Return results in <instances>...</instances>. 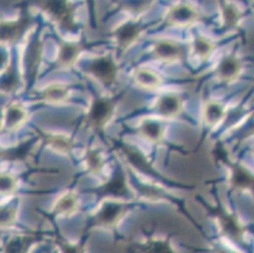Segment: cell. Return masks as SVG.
<instances>
[{
  "label": "cell",
  "instance_id": "9a60e30c",
  "mask_svg": "<svg viewBox=\"0 0 254 253\" xmlns=\"http://www.w3.org/2000/svg\"><path fill=\"white\" fill-rule=\"evenodd\" d=\"M128 191L129 189L128 184H127V178L122 172L114 175V177L110 178V180L100 189V194L106 195V196H112L113 199L124 198V196L128 194Z\"/></svg>",
  "mask_w": 254,
  "mask_h": 253
},
{
  "label": "cell",
  "instance_id": "7c38bea8",
  "mask_svg": "<svg viewBox=\"0 0 254 253\" xmlns=\"http://www.w3.org/2000/svg\"><path fill=\"white\" fill-rule=\"evenodd\" d=\"M80 209V200L77 195L72 191L62 194L53 205V212L59 217H71L76 214Z\"/></svg>",
  "mask_w": 254,
  "mask_h": 253
},
{
  "label": "cell",
  "instance_id": "4316f807",
  "mask_svg": "<svg viewBox=\"0 0 254 253\" xmlns=\"http://www.w3.org/2000/svg\"><path fill=\"white\" fill-rule=\"evenodd\" d=\"M233 182H234V185L237 187H247L253 182V180H252V176L249 175L244 169L238 167V169H235L234 171Z\"/></svg>",
  "mask_w": 254,
  "mask_h": 253
},
{
  "label": "cell",
  "instance_id": "7402d4cb",
  "mask_svg": "<svg viewBox=\"0 0 254 253\" xmlns=\"http://www.w3.org/2000/svg\"><path fill=\"white\" fill-rule=\"evenodd\" d=\"M34 240H36L34 236H31V234L13 237L6 243L4 253H27L31 248L32 243L34 242Z\"/></svg>",
  "mask_w": 254,
  "mask_h": 253
},
{
  "label": "cell",
  "instance_id": "30bf717a",
  "mask_svg": "<svg viewBox=\"0 0 254 253\" xmlns=\"http://www.w3.org/2000/svg\"><path fill=\"white\" fill-rule=\"evenodd\" d=\"M138 133L149 143H159L162 142V139L165 138V125L157 119H143L140 122L139 127H138Z\"/></svg>",
  "mask_w": 254,
  "mask_h": 253
},
{
  "label": "cell",
  "instance_id": "5b68a950",
  "mask_svg": "<svg viewBox=\"0 0 254 253\" xmlns=\"http://www.w3.org/2000/svg\"><path fill=\"white\" fill-rule=\"evenodd\" d=\"M152 55L159 61L173 64L184 59L185 51L182 45L172 39H158L152 46Z\"/></svg>",
  "mask_w": 254,
  "mask_h": 253
},
{
  "label": "cell",
  "instance_id": "8fae6325",
  "mask_svg": "<svg viewBox=\"0 0 254 253\" xmlns=\"http://www.w3.org/2000/svg\"><path fill=\"white\" fill-rule=\"evenodd\" d=\"M133 81L144 90H156L163 83L162 78L154 70L145 66H139L133 71Z\"/></svg>",
  "mask_w": 254,
  "mask_h": 253
},
{
  "label": "cell",
  "instance_id": "7a4b0ae2",
  "mask_svg": "<svg viewBox=\"0 0 254 253\" xmlns=\"http://www.w3.org/2000/svg\"><path fill=\"white\" fill-rule=\"evenodd\" d=\"M126 204L118 199H105L94 215L95 224L103 228H113L126 214Z\"/></svg>",
  "mask_w": 254,
  "mask_h": 253
},
{
  "label": "cell",
  "instance_id": "ffe728a7",
  "mask_svg": "<svg viewBox=\"0 0 254 253\" xmlns=\"http://www.w3.org/2000/svg\"><path fill=\"white\" fill-rule=\"evenodd\" d=\"M28 22L27 20H17V22L5 23L0 25V39L6 42H13L19 38L25 31Z\"/></svg>",
  "mask_w": 254,
  "mask_h": 253
},
{
  "label": "cell",
  "instance_id": "83f0119b",
  "mask_svg": "<svg viewBox=\"0 0 254 253\" xmlns=\"http://www.w3.org/2000/svg\"><path fill=\"white\" fill-rule=\"evenodd\" d=\"M223 18L228 27H233L238 22L239 15H238V11L234 6H225L223 11Z\"/></svg>",
  "mask_w": 254,
  "mask_h": 253
},
{
  "label": "cell",
  "instance_id": "cb8c5ba5",
  "mask_svg": "<svg viewBox=\"0 0 254 253\" xmlns=\"http://www.w3.org/2000/svg\"><path fill=\"white\" fill-rule=\"evenodd\" d=\"M219 219H220L221 229H223L224 234L232 238V240L239 241L242 233H243V229H242L240 224L238 223V220L234 217H232V215L226 214H223Z\"/></svg>",
  "mask_w": 254,
  "mask_h": 253
},
{
  "label": "cell",
  "instance_id": "8992f818",
  "mask_svg": "<svg viewBox=\"0 0 254 253\" xmlns=\"http://www.w3.org/2000/svg\"><path fill=\"white\" fill-rule=\"evenodd\" d=\"M198 19H200V13L197 9L186 3L172 6L166 17V22L175 27H190Z\"/></svg>",
  "mask_w": 254,
  "mask_h": 253
},
{
  "label": "cell",
  "instance_id": "9c48e42d",
  "mask_svg": "<svg viewBox=\"0 0 254 253\" xmlns=\"http://www.w3.org/2000/svg\"><path fill=\"white\" fill-rule=\"evenodd\" d=\"M182 99L176 94H166L159 96L154 104L156 113L159 117L173 118L182 111Z\"/></svg>",
  "mask_w": 254,
  "mask_h": 253
},
{
  "label": "cell",
  "instance_id": "52a82bcc",
  "mask_svg": "<svg viewBox=\"0 0 254 253\" xmlns=\"http://www.w3.org/2000/svg\"><path fill=\"white\" fill-rule=\"evenodd\" d=\"M142 27L138 23L126 22L118 25L113 32V37L120 51H127L135 45V42L142 36Z\"/></svg>",
  "mask_w": 254,
  "mask_h": 253
},
{
  "label": "cell",
  "instance_id": "44dd1931",
  "mask_svg": "<svg viewBox=\"0 0 254 253\" xmlns=\"http://www.w3.org/2000/svg\"><path fill=\"white\" fill-rule=\"evenodd\" d=\"M240 69H242V65H240L239 60L237 57L229 56V57H225L219 64L218 75L220 76V79L225 81L233 80V79H235L239 75Z\"/></svg>",
  "mask_w": 254,
  "mask_h": 253
},
{
  "label": "cell",
  "instance_id": "277c9868",
  "mask_svg": "<svg viewBox=\"0 0 254 253\" xmlns=\"http://www.w3.org/2000/svg\"><path fill=\"white\" fill-rule=\"evenodd\" d=\"M43 10L56 24L67 29L75 27L73 8L66 1H48L43 5Z\"/></svg>",
  "mask_w": 254,
  "mask_h": 253
},
{
  "label": "cell",
  "instance_id": "603a6c76",
  "mask_svg": "<svg viewBox=\"0 0 254 253\" xmlns=\"http://www.w3.org/2000/svg\"><path fill=\"white\" fill-rule=\"evenodd\" d=\"M215 50V45L211 39L204 36H196L192 43V51L196 57L201 60L209 59L211 53Z\"/></svg>",
  "mask_w": 254,
  "mask_h": 253
},
{
  "label": "cell",
  "instance_id": "f1b7e54d",
  "mask_svg": "<svg viewBox=\"0 0 254 253\" xmlns=\"http://www.w3.org/2000/svg\"><path fill=\"white\" fill-rule=\"evenodd\" d=\"M60 250H61V253H85L84 246L64 242V241L60 242Z\"/></svg>",
  "mask_w": 254,
  "mask_h": 253
},
{
  "label": "cell",
  "instance_id": "d4e9b609",
  "mask_svg": "<svg viewBox=\"0 0 254 253\" xmlns=\"http://www.w3.org/2000/svg\"><path fill=\"white\" fill-rule=\"evenodd\" d=\"M18 210L14 206H0V228H6L14 224Z\"/></svg>",
  "mask_w": 254,
  "mask_h": 253
},
{
  "label": "cell",
  "instance_id": "ac0fdd59",
  "mask_svg": "<svg viewBox=\"0 0 254 253\" xmlns=\"http://www.w3.org/2000/svg\"><path fill=\"white\" fill-rule=\"evenodd\" d=\"M46 143L61 155H70L73 150L72 139L62 133H46Z\"/></svg>",
  "mask_w": 254,
  "mask_h": 253
},
{
  "label": "cell",
  "instance_id": "ba28073f",
  "mask_svg": "<svg viewBox=\"0 0 254 253\" xmlns=\"http://www.w3.org/2000/svg\"><path fill=\"white\" fill-rule=\"evenodd\" d=\"M71 96L70 87L64 84H51L39 92V99L48 105H62Z\"/></svg>",
  "mask_w": 254,
  "mask_h": 253
},
{
  "label": "cell",
  "instance_id": "6da1fadb",
  "mask_svg": "<svg viewBox=\"0 0 254 253\" xmlns=\"http://www.w3.org/2000/svg\"><path fill=\"white\" fill-rule=\"evenodd\" d=\"M115 113V101L110 97H94L89 110H87V122L96 129H103L112 120Z\"/></svg>",
  "mask_w": 254,
  "mask_h": 253
},
{
  "label": "cell",
  "instance_id": "5bb4252c",
  "mask_svg": "<svg viewBox=\"0 0 254 253\" xmlns=\"http://www.w3.org/2000/svg\"><path fill=\"white\" fill-rule=\"evenodd\" d=\"M81 55V46L75 42H64L60 45L57 62L62 67H71L78 61Z\"/></svg>",
  "mask_w": 254,
  "mask_h": 253
},
{
  "label": "cell",
  "instance_id": "484cf974",
  "mask_svg": "<svg viewBox=\"0 0 254 253\" xmlns=\"http://www.w3.org/2000/svg\"><path fill=\"white\" fill-rule=\"evenodd\" d=\"M18 180L10 173H0V194H13L17 190Z\"/></svg>",
  "mask_w": 254,
  "mask_h": 253
},
{
  "label": "cell",
  "instance_id": "3957f363",
  "mask_svg": "<svg viewBox=\"0 0 254 253\" xmlns=\"http://www.w3.org/2000/svg\"><path fill=\"white\" fill-rule=\"evenodd\" d=\"M87 73L105 85H113L118 79L119 67L110 56H99L89 62Z\"/></svg>",
  "mask_w": 254,
  "mask_h": 253
},
{
  "label": "cell",
  "instance_id": "2e32d148",
  "mask_svg": "<svg viewBox=\"0 0 254 253\" xmlns=\"http://www.w3.org/2000/svg\"><path fill=\"white\" fill-rule=\"evenodd\" d=\"M133 253H177L168 240L152 238L133 247Z\"/></svg>",
  "mask_w": 254,
  "mask_h": 253
},
{
  "label": "cell",
  "instance_id": "e0dca14e",
  "mask_svg": "<svg viewBox=\"0 0 254 253\" xmlns=\"http://www.w3.org/2000/svg\"><path fill=\"white\" fill-rule=\"evenodd\" d=\"M225 117V108L219 101L210 100L202 108V119L209 127H215Z\"/></svg>",
  "mask_w": 254,
  "mask_h": 253
},
{
  "label": "cell",
  "instance_id": "d6986e66",
  "mask_svg": "<svg viewBox=\"0 0 254 253\" xmlns=\"http://www.w3.org/2000/svg\"><path fill=\"white\" fill-rule=\"evenodd\" d=\"M84 164L86 170L91 175H100L103 172L104 167H105V160H104L100 151L95 150V148H89L85 152Z\"/></svg>",
  "mask_w": 254,
  "mask_h": 253
},
{
  "label": "cell",
  "instance_id": "4fadbf2b",
  "mask_svg": "<svg viewBox=\"0 0 254 253\" xmlns=\"http://www.w3.org/2000/svg\"><path fill=\"white\" fill-rule=\"evenodd\" d=\"M27 120H28V110L24 106L13 104L9 105L4 113L3 125L8 131H14L20 128Z\"/></svg>",
  "mask_w": 254,
  "mask_h": 253
}]
</instances>
